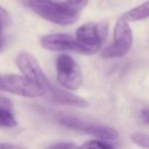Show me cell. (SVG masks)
I'll return each mask as SVG.
<instances>
[{
  "instance_id": "1",
  "label": "cell",
  "mask_w": 149,
  "mask_h": 149,
  "mask_svg": "<svg viewBox=\"0 0 149 149\" xmlns=\"http://www.w3.org/2000/svg\"><path fill=\"white\" fill-rule=\"evenodd\" d=\"M24 5L50 23L56 25H72L79 19V13L68 10L63 2L54 0H19Z\"/></svg>"
},
{
  "instance_id": "2",
  "label": "cell",
  "mask_w": 149,
  "mask_h": 149,
  "mask_svg": "<svg viewBox=\"0 0 149 149\" xmlns=\"http://www.w3.org/2000/svg\"><path fill=\"white\" fill-rule=\"evenodd\" d=\"M0 90L24 97L36 98L46 95V89L25 76L6 74L0 79Z\"/></svg>"
},
{
  "instance_id": "3",
  "label": "cell",
  "mask_w": 149,
  "mask_h": 149,
  "mask_svg": "<svg viewBox=\"0 0 149 149\" xmlns=\"http://www.w3.org/2000/svg\"><path fill=\"white\" fill-rule=\"evenodd\" d=\"M133 44V34L128 21L120 17L113 30V42L101 52L103 58H118L125 56Z\"/></svg>"
},
{
  "instance_id": "4",
  "label": "cell",
  "mask_w": 149,
  "mask_h": 149,
  "mask_svg": "<svg viewBox=\"0 0 149 149\" xmlns=\"http://www.w3.org/2000/svg\"><path fill=\"white\" fill-rule=\"evenodd\" d=\"M58 120L62 126L66 127V128L91 135V136L102 139V140H116L118 137V132L111 127L94 124V123L77 118V116H59Z\"/></svg>"
},
{
  "instance_id": "5",
  "label": "cell",
  "mask_w": 149,
  "mask_h": 149,
  "mask_svg": "<svg viewBox=\"0 0 149 149\" xmlns=\"http://www.w3.org/2000/svg\"><path fill=\"white\" fill-rule=\"evenodd\" d=\"M108 34L106 21L97 24L88 23L81 26L76 32V39L88 50L89 54L95 53L105 42Z\"/></svg>"
},
{
  "instance_id": "6",
  "label": "cell",
  "mask_w": 149,
  "mask_h": 149,
  "mask_svg": "<svg viewBox=\"0 0 149 149\" xmlns=\"http://www.w3.org/2000/svg\"><path fill=\"white\" fill-rule=\"evenodd\" d=\"M57 82L70 91H76L82 86L83 74L78 63L68 54H60L56 61Z\"/></svg>"
},
{
  "instance_id": "7",
  "label": "cell",
  "mask_w": 149,
  "mask_h": 149,
  "mask_svg": "<svg viewBox=\"0 0 149 149\" xmlns=\"http://www.w3.org/2000/svg\"><path fill=\"white\" fill-rule=\"evenodd\" d=\"M15 63L25 77L43 86L47 92V88L50 86L51 82L45 76L40 63L32 54L28 52H23L19 54L17 57L15 58Z\"/></svg>"
},
{
  "instance_id": "8",
  "label": "cell",
  "mask_w": 149,
  "mask_h": 149,
  "mask_svg": "<svg viewBox=\"0 0 149 149\" xmlns=\"http://www.w3.org/2000/svg\"><path fill=\"white\" fill-rule=\"evenodd\" d=\"M41 44L50 51H74L89 54L88 50L76 38L66 34H51L41 38Z\"/></svg>"
},
{
  "instance_id": "9",
  "label": "cell",
  "mask_w": 149,
  "mask_h": 149,
  "mask_svg": "<svg viewBox=\"0 0 149 149\" xmlns=\"http://www.w3.org/2000/svg\"><path fill=\"white\" fill-rule=\"evenodd\" d=\"M49 99L52 102L56 104H61V105L72 106V107H88L89 102L85 100L84 98L80 97L78 95H74L72 93L65 91V90L58 88L57 86L50 84V86L47 88V92Z\"/></svg>"
},
{
  "instance_id": "10",
  "label": "cell",
  "mask_w": 149,
  "mask_h": 149,
  "mask_svg": "<svg viewBox=\"0 0 149 149\" xmlns=\"http://www.w3.org/2000/svg\"><path fill=\"white\" fill-rule=\"evenodd\" d=\"M126 21L128 22H137L146 19L149 17V1L135 7L133 9H130L123 15Z\"/></svg>"
},
{
  "instance_id": "11",
  "label": "cell",
  "mask_w": 149,
  "mask_h": 149,
  "mask_svg": "<svg viewBox=\"0 0 149 149\" xmlns=\"http://www.w3.org/2000/svg\"><path fill=\"white\" fill-rule=\"evenodd\" d=\"M17 124L13 109L0 105V128H15Z\"/></svg>"
},
{
  "instance_id": "12",
  "label": "cell",
  "mask_w": 149,
  "mask_h": 149,
  "mask_svg": "<svg viewBox=\"0 0 149 149\" xmlns=\"http://www.w3.org/2000/svg\"><path fill=\"white\" fill-rule=\"evenodd\" d=\"M78 149H116L111 144L101 140H92L84 143Z\"/></svg>"
},
{
  "instance_id": "13",
  "label": "cell",
  "mask_w": 149,
  "mask_h": 149,
  "mask_svg": "<svg viewBox=\"0 0 149 149\" xmlns=\"http://www.w3.org/2000/svg\"><path fill=\"white\" fill-rule=\"evenodd\" d=\"M88 2L89 0H65L63 1V4L68 10L74 13H79L88 4Z\"/></svg>"
},
{
  "instance_id": "14",
  "label": "cell",
  "mask_w": 149,
  "mask_h": 149,
  "mask_svg": "<svg viewBox=\"0 0 149 149\" xmlns=\"http://www.w3.org/2000/svg\"><path fill=\"white\" fill-rule=\"evenodd\" d=\"M131 140L134 144L142 147V148L149 149V134L145 133H133L131 135Z\"/></svg>"
},
{
  "instance_id": "15",
  "label": "cell",
  "mask_w": 149,
  "mask_h": 149,
  "mask_svg": "<svg viewBox=\"0 0 149 149\" xmlns=\"http://www.w3.org/2000/svg\"><path fill=\"white\" fill-rule=\"evenodd\" d=\"M9 23H10V19H9V15L7 13V11L5 9H3L2 7H0V41L4 40L2 36V30Z\"/></svg>"
},
{
  "instance_id": "16",
  "label": "cell",
  "mask_w": 149,
  "mask_h": 149,
  "mask_svg": "<svg viewBox=\"0 0 149 149\" xmlns=\"http://www.w3.org/2000/svg\"><path fill=\"white\" fill-rule=\"evenodd\" d=\"M48 149H78V146L74 143H57L55 145H52Z\"/></svg>"
},
{
  "instance_id": "17",
  "label": "cell",
  "mask_w": 149,
  "mask_h": 149,
  "mask_svg": "<svg viewBox=\"0 0 149 149\" xmlns=\"http://www.w3.org/2000/svg\"><path fill=\"white\" fill-rule=\"evenodd\" d=\"M0 149H28L19 145L10 144V143H0Z\"/></svg>"
},
{
  "instance_id": "18",
  "label": "cell",
  "mask_w": 149,
  "mask_h": 149,
  "mask_svg": "<svg viewBox=\"0 0 149 149\" xmlns=\"http://www.w3.org/2000/svg\"><path fill=\"white\" fill-rule=\"evenodd\" d=\"M141 118H142L143 123L146 125H149V107L148 108H143L141 110Z\"/></svg>"
},
{
  "instance_id": "19",
  "label": "cell",
  "mask_w": 149,
  "mask_h": 149,
  "mask_svg": "<svg viewBox=\"0 0 149 149\" xmlns=\"http://www.w3.org/2000/svg\"><path fill=\"white\" fill-rule=\"evenodd\" d=\"M0 79H1V78H0Z\"/></svg>"
}]
</instances>
